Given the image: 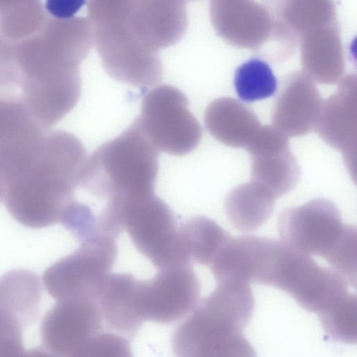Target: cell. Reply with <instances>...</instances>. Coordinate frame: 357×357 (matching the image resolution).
Listing matches in <instances>:
<instances>
[{
    "mask_svg": "<svg viewBox=\"0 0 357 357\" xmlns=\"http://www.w3.org/2000/svg\"><path fill=\"white\" fill-rule=\"evenodd\" d=\"M87 157L74 135L46 131L31 162L7 186L3 200L9 213L30 228L60 223L75 198Z\"/></svg>",
    "mask_w": 357,
    "mask_h": 357,
    "instance_id": "1",
    "label": "cell"
},
{
    "mask_svg": "<svg viewBox=\"0 0 357 357\" xmlns=\"http://www.w3.org/2000/svg\"><path fill=\"white\" fill-rule=\"evenodd\" d=\"M250 283L222 281L197 303L174 330L172 349L180 357L255 356L243 334L254 312Z\"/></svg>",
    "mask_w": 357,
    "mask_h": 357,
    "instance_id": "2",
    "label": "cell"
},
{
    "mask_svg": "<svg viewBox=\"0 0 357 357\" xmlns=\"http://www.w3.org/2000/svg\"><path fill=\"white\" fill-rule=\"evenodd\" d=\"M158 151L137 120L88 155L77 188L98 202L154 193Z\"/></svg>",
    "mask_w": 357,
    "mask_h": 357,
    "instance_id": "3",
    "label": "cell"
},
{
    "mask_svg": "<svg viewBox=\"0 0 357 357\" xmlns=\"http://www.w3.org/2000/svg\"><path fill=\"white\" fill-rule=\"evenodd\" d=\"M252 282L278 288L305 310L315 312L335 293L340 276L282 241L260 236L255 249Z\"/></svg>",
    "mask_w": 357,
    "mask_h": 357,
    "instance_id": "4",
    "label": "cell"
},
{
    "mask_svg": "<svg viewBox=\"0 0 357 357\" xmlns=\"http://www.w3.org/2000/svg\"><path fill=\"white\" fill-rule=\"evenodd\" d=\"M124 229L137 250L158 269L191 265L175 215L155 193L122 197Z\"/></svg>",
    "mask_w": 357,
    "mask_h": 357,
    "instance_id": "5",
    "label": "cell"
},
{
    "mask_svg": "<svg viewBox=\"0 0 357 357\" xmlns=\"http://www.w3.org/2000/svg\"><path fill=\"white\" fill-rule=\"evenodd\" d=\"M137 120L158 151L183 155L199 144L202 128L179 89L170 85L156 86L143 98Z\"/></svg>",
    "mask_w": 357,
    "mask_h": 357,
    "instance_id": "6",
    "label": "cell"
},
{
    "mask_svg": "<svg viewBox=\"0 0 357 357\" xmlns=\"http://www.w3.org/2000/svg\"><path fill=\"white\" fill-rule=\"evenodd\" d=\"M116 238L105 235L81 241L79 247L47 268L43 282L55 300L95 298L117 257Z\"/></svg>",
    "mask_w": 357,
    "mask_h": 357,
    "instance_id": "7",
    "label": "cell"
},
{
    "mask_svg": "<svg viewBox=\"0 0 357 357\" xmlns=\"http://www.w3.org/2000/svg\"><path fill=\"white\" fill-rule=\"evenodd\" d=\"M93 43L102 66L114 79L141 89L162 80L158 52L139 42L126 22L93 26Z\"/></svg>",
    "mask_w": 357,
    "mask_h": 357,
    "instance_id": "8",
    "label": "cell"
},
{
    "mask_svg": "<svg viewBox=\"0 0 357 357\" xmlns=\"http://www.w3.org/2000/svg\"><path fill=\"white\" fill-rule=\"evenodd\" d=\"M346 225L335 204L318 198L284 210L278 216L277 229L281 241L287 245L326 259L342 237Z\"/></svg>",
    "mask_w": 357,
    "mask_h": 357,
    "instance_id": "9",
    "label": "cell"
},
{
    "mask_svg": "<svg viewBox=\"0 0 357 357\" xmlns=\"http://www.w3.org/2000/svg\"><path fill=\"white\" fill-rule=\"evenodd\" d=\"M200 291L199 280L191 265L162 268L153 278L139 280L137 305L145 321L169 324L193 310Z\"/></svg>",
    "mask_w": 357,
    "mask_h": 357,
    "instance_id": "10",
    "label": "cell"
},
{
    "mask_svg": "<svg viewBox=\"0 0 357 357\" xmlns=\"http://www.w3.org/2000/svg\"><path fill=\"white\" fill-rule=\"evenodd\" d=\"M102 318L95 298L59 301L42 319L43 348L56 356H79L89 341L100 333Z\"/></svg>",
    "mask_w": 357,
    "mask_h": 357,
    "instance_id": "11",
    "label": "cell"
},
{
    "mask_svg": "<svg viewBox=\"0 0 357 357\" xmlns=\"http://www.w3.org/2000/svg\"><path fill=\"white\" fill-rule=\"evenodd\" d=\"M209 15L215 31L227 43L266 56L274 27L263 4L255 0H210Z\"/></svg>",
    "mask_w": 357,
    "mask_h": 357,
    "instance_id": "12",
    "label": "cell"
},
{
    "mask_svg": "<svg viewBox=\"0 0 357 357\" xmlns=\"http://www.w3.org/2000/svg\"><path fill=\"white\" fill-rule=\"evenodd\" d=\"M252 158V180L277 199L293 190L300 178L298 163L288 137L272 126H264L245 147Z\"/></svg>",
    "mask_w": 357,
    "mask_h": 357,
    "instance_id": "13",
    "label": "cell"
},
{
    "mask_svg": "<svg viewBox=\"0 0 357 357\" xmlns=\"http://www.w3.org/2000/svg\"><path fill=\"white\" fill-rule=\"evenodd\" d=\"M337 91L322 102L314 130L319 137L342 153L350 174L356 176L357 152V79L349 74Z\"/></svg>",
    "mask_w": 357,
    "mask_h": 357,
    "instance_id": "14",
    "label": "cell"
},
{
    "mask_svg": "<svg viewBox=\"0 0 357 357\" xmlns=\"http://www.w3.org/2000/svg\"><path fill=\"white\" fill-rule=\"evenodd\" d=\"M263 5L273 20L275 45L287 59L304 34L337 22L334 0H263Z\"/></svg>",
    "mask_w": 357,
    "mask_h": 357,
    "instance_id": "15",
    "label": "cell"
},
{
    "mask_svg": "<svg viewBox=\"0 0 357 357\" xmlns=\"http://www.w3.org/2000/svg\"><path fill=\"white\" fill-rule=\"evenodd\" d=\"M184 0H135L126 24L142 45L157 51L177 43L188 28Z\"/></svg>",
    "mask_w": 357,
    "mask_h": 357,
    "instance_id": "16",
    "label": "cell"
},
{
    "mask_svg": "<svg viewBox=\"0 0 357 357\" xmlns=\"http://www.w3.org/2000/svg\"><path fill=\"white\" fill-rule=\"evenodd\" d=\"M322 99L314 81L296 71L281 82L272 112L273 126L287 137H299L314 130Z\"/></svg>",
    "mask_w": 357,
    "mask_h": 357,
    "instance_id": "17",
    "label": "cell"
},
{
    "mask_svg": "<svg viewBox=\"0 0 357 357\" xmlns=\"http://www.w3.org/2000/svg\"><path fill=\"white\" fill-rule=\"evenodd\" d=\"M46 131L20 99L0 97V168L11 171L27 162Z\"/></svg>",
    "mask_w": 357,
    "mask_h": 357,
    "instance_id": "18",
    "label": "cell"
},
{
    "mask_svg": "<svg viewBox=\"0 0 357 357\" xmlns=\"http://www.w3.org/2000/svg\"><path fill=\"white\" fill-rule=\"evenodd\" d=\"M138 282L129 273H109L96 294L102 321L126 338L133 337L145 321L137 305Z\"/></svg>",
    "mask_w": 357,
    "mask_h": 357,
    "instance_id": "19",
    "label": "cell"
},
{
    "mask_svg": "<svg viewBox=\"0 0 357 357\" xmlns=\"http://www.w3.org/2000/svg\"><path fill=\"white\" fill-rule=\"evenodd\" d=\"M303 72L322 84L338 83L344 61L338 22L314 29L299 40Z\"/></svg>",
    "mask_w": 357,
    "mask_h": 357,
    "instance_id": "20",
    "label": "cell"
},
{
    "mask_svg": "<svg viewBox=\"0 0 357 357\" xmlns=\"http://www.w3.org/2000/svg\"><path fill=\"white\" fill-rule=\"evenodd\" d=\"M204 123L215 139L235 148H245L261 126L250 109L229 97L217 98L208 105Z\"/></svg>",
    "mask_w": 357,
    "mask_h": 357,
    "instance_id": "21",
    "label": "cell"
},
{
    "mask_svg": "<svg viewBox=\"0 0 357 357\" xmlns=\"http://www.w3.org/2000/svg\"><path fill=\"white\" fill-rule=\"evenodd\" d=\"M41 296L40 278L31 271L15 269L0 278V308L23 328L36 318Z\"/></svg>",
    "mask_w": 357,
    "mask_h": 357,
    "instance_id": "22",
    "label": "cell"
},
{
    "mask_svg": "<svg viewBox=\"0 0 357 357\" xmlns=\"http://www.w3.org/2000/svg\"><path fill=\"white\" fill-rule=\"evenodd\" d=\"M275 199L268 190L252 180L229 192L225 202V212L237 230L252 232L269 219L274 210Z\"/></svg>",
    "mask_w": 357,
    "mask_h": 357,
    "instance_id": "23",
    "label": "cell"
},
{
    "mask_svg": "<svg viewBox=\"0 0 357 357\" xmlns=\"http://www.w3.org/2000/svg\"><path fill=\"white\" fill-rule=\"evenodd\" d=\"M184 250L191 262L208 266L220 248L231 237L213 220L195 216L179 227Z\"/></svg>",
    "mask_w": 357,
    "mask_h": 357,
    "instance_id": "24",
    "label": "cell"
},
{
    "mask_svg": "<svg viewBox=\"0 0 357 357\" xmlns=\"http://www.w3.org/2000/svg\"><path fill=\"white\" fill-rule=\"evenodd\" d=\"M45 22L40 0H0V33L18 42L37 33Z\"/></svg>",
    "mask_w": 357,
    "mask_h": 357,
    "instance_id": "25",
    "label": "cell"
},
{
    "mask_svg": "<svg viewBox=\"0 0 357 357\" xmlns=\"http://www.w3.org/2000/svg\"><path fill=\"white\" fill-rule=\"evenodd\" d=\"M234 85L239 98L251 102L273 96L277 91L278 82L266 62L252 58L236 70Z\"/></svg>",
    "mask_w": 357,
    "mask_h": 357,
    "instance_id": "26",
    "label": "cell"
},
{
    "mask_svg": "<svg viewBox=\"0 0 357 357\" xmlns=\"http://www.w3.org/2000/svg\"><path fill=\"white\" fill-rule=\"evenodd\" d=\"M357 299L347 293L331 307L318 314L324 331L334 340L356 344L357 340Z\"/></svg>",
    "mask_w": 357,
    "mask_h": 357,
    "instance_id": "27",
    "label": "cell"
},
{
    "mask_svg": "<svg viewBox=\"0 0 357 357\" xmlns=\"http://www.w3.org/2000/svg\"><path fill=\"white\" fill-rule=\"evenodd\" d=\"M348 284L356 286V228L346 225L344 231L335 247L326 259Z\"/></svg>",
    "mask_w": 357,
    "mask_h": 357,
    "instance_id": "28",
    "label": "cell"
},
{
    "mask_svg": "<svg viewBox=\"0 0 357 357\" xmlns=\"http://www.w3.org/2000/svg\"><path fill=\"white\" fill-rule=\"evenodd\" d=\"M20 74L15 52V42L0 33V97L17 96Z\"/></svg>",
    "mask_w": 357,
    "mask_h": 357,
    "instance_id": "29",
    "label": "cell"
},
{
    "mask_svg": "<svg viewBox=\"0 0 357 357\" xmlns=\"http://www.w3.org/2000/svg\"><path fill=\"white\" fill-rule=\"evenodd\" d=\"M135 0H88L87 10L93 26L126 22Z\"/></svg>",
    "mask_w": 357,
    "mask_h": 357,
    "instance_id": "30",
    "label": "cell"
},
{
    "mask_svg": "<svg viewBox=\"0 0 357 357\" xmlns=\"http://www.w3.org/2000/svg\"><path fill=\"white\" fill-rule=\"evenodd\" d=\"M131 347L126 337L113 333L100 331L83 348L79 356H130Z\"/></svg>",
    "mask_w": 357,
    "mask_h": 357,
    "instance_id": "31",
    "label": "cell"
},
{
    "mask_svg": "<svg viewBox=\"0 0 357 357\" xmlns=\"http://www.w3.org/2000/svg\"><path fill=\"white\" fill-rule=\"evenodd\" d=\"M23 328L15 319L0 308V357L28 355L23 347Z\"/></svg>",
    "mask_w": 357,
    "mask_h": 357,
    "instance_id": "32",
    "label": "cell"
},
{
    "mask_svg": "<svg viewBox=\"0 0 357 357\" xmlns=\"http://www.w3.org/2000/svg\"><path fill=\"white\" fill-rule=\"evenodd\" d=\"M85 3L86 0H45V8L55 19L68 20L75 17Z\"/></svg>",
    "mask_w": 357,
    "mask_h": 357,
    "instance_id": "33",
    "label": "cell"
},
{
    "mask_svg": "<svg viewBox=\"0 0 357 357\" xmlns=\"http://www.w3.org/2000/svg\"><path fill=\"white\" fill-rule=\"evenodd\" d=\"M6 188V180L3 174L0 172V202L4 199Z\"/></svg>",
    "mask_w": 357,
    "mask_h": 357,
    "instance_id": "34",
    "label": "cell"
}]
</instances>
